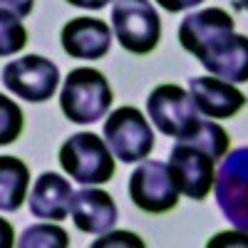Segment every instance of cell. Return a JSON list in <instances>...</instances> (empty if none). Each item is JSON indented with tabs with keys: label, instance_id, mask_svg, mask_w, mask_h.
I'll return each instance as SVG.
<instances>
[{
	"label": "cell",
	"instance_id": "6da1fadb",
	"mask_svg": "<svg viewBox=\"0 0 248 248\" xmlns=\"http://www.w3.org/2000/svg\"><path fill=\"white\" fill-rule=\"evenodd\" d=\"M233 17L223 8H203L191 13L179 25V43L191 52L206 72L236 82H248V37L238 35Z\"/></svg>",
	"mask_w": 248,
	"mask_h": 248
},
{
	"label": "cell",
	"instance_id": "7a4b0ae2",
	"mask_svg": "<svg viewBox=\"0 0 248 248\" xmlns=\"http://www.w3.org/2000/svg\"><path fill=\"white\" fill-rule=\"evenodd\" d=\"M112 99L114 94L105 75L94 67H77L62 82L60 109L75 124H94L105 119Z\"/></svg>",
	"mask_w": 248,
	"mask_h": 248
},
{
	"label": "cell",
	"instance_id": "3957f363",
	"mask_svg": "<svg viewBox=\"0 0 248 248\" xmlns=\"http://www.w3.org/2000/svg\"><path fill=\"white\" fill-rule=\"evenodd\" d=\"M60 167L82 186H99L114 176V154L107 139L94 132H77L60 147Z\"/></svg>",
	"mask_w": 248,
	"mask_h": 248
},
{
	"label": "cell",
	"instance_id": "277c9868",
	"mask_svg": "<svg viewBox=\"0 0 248 248\" xmlns=\"http://www.w3.org/2000/svg\"><path fill=\"white\" fill-rule=\"evenodd\" d=\"M147 114L152 124L176 141L191 139L201 124V112L194 105L191 92L179 85H159L147 99Z\"/></svg>",
	"mask_w": 248,
	"mask_h": 248
},
{
	"label": "cell",
	"instance_id": "5b68a950",
	"mask_svg": "<svg viewBox=\"0 0 248 248\" xmlns=\"http://www.w3.org/2000/svg\"><path fill=\"white\" fill-rule=\"evenodd\" d=\"M112 30L132 55H149L161 40V17L149 0H114Z\"/></svg>",
	"mask_w": 248,
	"mask_h": 248
},
{
	"label": "cell",
	"instance_id": "8992f818",
	"mask_svg": "<svg viewBox=\"0 0 248 248\" xmlns=\"http://www.w3.org/2000/svg\"><path fill=\"white\" fill-rule=\"evenodd\" d=\"M105 134L112 154L124 164H137L149 159L154 149V132L149 119L137 107H119L105 122Z\"/></svg>",
	"mask_w": 248,
	"mask_h": 248
},
{
	"label": "cell",
	"instance_id": "52a82bcc",
	"mask_svg": "<svg viewBox=\"0 0 248 248\" xmlns=\"http://www.w3.org/2000/svg\"><path fill=\"white\" fill-rule=\"evenodd\" d=\"M214 194L221 214L238 231L248 233V147H238L223 156L216 171Z\"/></svg>",
	"mask_w": 248,
	"mask_h": 248
},
{
	"label": "cell",
	"instance_id": "ba28073f",
	"mask_svg": "<svg viewBox=\"0 0 248 248\" xmlns=\"http://www.w3.org/2000/svg\"><path fill=\"white\" fill-rule=\"evenodd\" d=\"M60 67L43 55H25L3 67V87L25 102H47L57 92Z\"/></svg>",
	"mask_w": 248,
	"mask_h": 248
},
{
	"label": "cell",
	"instance_id": "9c48e42d",
	"mask_svg": "<svg viewBox=\"0 0 248 248\" xmlns=\"http://www.w3.org/2000/svg\"><path fill=\"white\" fill-rule=\"evenodd\" d=\"M129 199L137 209L147 214H167L176 209L179 189L164 161L144 159L129 176Z\"/></svg>",
	"mask_w": 248,
	"mask_h": 248
},
{
	"label": "cell",
	"instance_id": "30bf717a",
	"mask_svg": "<svg viewBox=\"0 0 248 248\" xmlns=\"http://www.w3.org/2000/svg\"><path fill=\"white\" fill-rule=\"evenodd\" d=\"M169 174L176 184L179 194L189 196L194 201H201L209 196V191L216 184V169L214 159L203 149L194 147L189 141H176L169 154Z\"/></svg>",
	"mask_w": 248,
	"mask_h": 248
},
{
	"label": "cell",
	"instance_id": "8fae6325",
	"mask_svg": "<svg viewBox=\"0 0 248 248\" xmlns=\"http://www.w3.org/2000/svg\"><path fill=\"white\" fill-rule=\"evenodd\" d=\"M114 30L99 17H72L62 28L60 43L72 60H102L109 55Z\"/></svg>",
	"mask_w": 248,
	"mask_h": 248
},
{
	"label": "cell",
	"instance_id": "7c38bea8",
	"mask_svg": "<svg viewBox=\"0 0 248 248\" xmlns=\"http://www.w3.org/2000/svg\"><path fill=\"white\" fill-rule=\"evenodd\" d=\"M189 92L194 105L201 114L209 119H231L246 107V94L226 79H218L214 75L209 77H191Z\"/></svg>",
	"mask_w": 248,
	"mask_h": 248
},
{
	"label": "cell",
	"instance_id": "4fadbf2b",
	"mask_svg": "<svg viewBox=\"0 0 248 248\" xmlns=\"http://www.w3.org/2000/svg\"><path fill=\"white\" fill-rule=\"evenodd\" d=\"M70 216L82 233L99 236L114 229L119 209L107 191L97 189V186H85V189L75 191L70 203Z\"/></svg>",
	"mask_w": 248,
	"mask_h": 248
},
{
	"label": "cell",
	"instance_id": "5bb4252c",
	"mask_svg": "<svg viewBox=\"0 0 248 248\" xmlns=\"http://www.w3.org/2000/svg\"><path fill=\"white\" fill-rule=\"evenodd\" d=\"M72 196L75 191L70 186V179L57 171H45L35 179L30 189V214L43 221H62L70 214Z\"/></svg>",
	"mask_w": 248,
	"mask_h": 248
},
{
	"label": "cell",
	"instance_id": "9a60e30c",
	"mask_svg": "<svg viewBox=\"0 0 248 248\" xmlns=\"http://www.w3.org/2000/svg\"><path fill=\"white\" fill-rule=\"evenodd\" d=\"M30 169L17 156H0V209L5 214L17 211L28 199Z\"/></svg>",
	"mask_w": 248,
	"mask_h": 248
},
{
	"label": "cell",
	"instance_id": "2e32d148",
	"mask_svg": "<svg viewBox=\"0 0 248 248\" xmlns=\"http://www.w3.org/2000/svg\"><path fill=\"white\" fill-rule=\"evenodd\" d=\"M186 141L194 144V147H199V149H203L214 161L223 159L226 154H229V147H231L229 132H226L221 124L211 122V119H201V124H199V129L194 132V137L186 139Z\"/></svg>",
	"mask_w": 248,
	"mask_h": 248
},
{
	"label": "cell",
	"instance_id": "e0dca14e",
	"mask_svg": "<svg viewBox=\"0 0 248 248\" xmlns=\"http://www.w3.org/2000/svg\"><path fill=\"white\" fill-rule=\"evenodd\" d=\"M20 248H67L70 246V238L65 233V229L60 226H52V223H35L30 229L23 231L17 241Z\"/></svg>",
	"mask_w": 248,
	"mask_h": 248
},
{
	"label": "cell",
	"instance_id": "ac0fdd59",
	"mask_svg": "<svg viewBox=\"0 0 248 248\" xmlns=\"http://www.w3.org/2000/svg\"><path fill=\"white\" fill-rule=\"evenodd\" d=\"M25 43H28V30L23 20L10 13H0V55L10 57L23 50Z\"/></svg>",
	"mask_w": 248,
	"mask_h": 248
},
{
	"label": "cell",
	"instance_id": "d6986e66",
	"mask_svg": "<svg viewBox=\"0 0 248 248\" xmlns=\"http://www.w3.org/2000/svg\"><path fill=\"white\" fill-rule=\"evenodd\" d=\"M23 132V109L13 99L0 97V144L8 147Z\"/></svg>",
	"mask_w": 248,
	"mask_h": 248
},
{
	"label": "cell",
	"instance_id": "ffe728a7",
	"mask_svg": "<svg viewBox=\"0 0 248 248\" xmlns=\"http://www.w3.org/2000/svg\"><path fill=\"white\" fill-rule=\"evenodd\" d=\"M92 246L94 248H105V246H137V248H141L144 241L139 236L129 233V231H107L102 238H97Z\"/></svg>",
	"mask_w": 248,
	"mask_h": 248
},
{
	"label": "cell",
	"instance_id": "44dd1931",
	"mask_svg": "<svg viewBox=\"0 0 248 248\" xmlns=\"http://www.w3.org/2000/svg\"><path fill=\"white\" fill-rule=\"evenodd\" d=\"M35 0H0V13H10L15 17H28L32 13Z\"/></svg>",
	"mask_w": 248,
	"mask_h": 248
},
{
	"label": "cell",
	"instance_id": "7402d4cb",
	"mask_svg": "<svg viewBox=\"0 0 248 248\" xmlns=\"http://www.w3.org/2000/svg\"><path fill=\"white\" fill-rule=\"evenodd\" d=\"M209 248H216V246H248V233L246 231H233V233H216L209 243H206Z\"/></svg>",
	"mask_w": 248,
	"mask_h": 248
},
{
	"label": "cell",
	"instance_id": "603a6c76",
	"mask_svg": "<svg viewBox=\"0 0 248 248\" xmlns=\"http://www.w3.org/2000/svg\"><path fill=\"white\" fill-rule=\"evenodd\" d=\"M156 3L167 13H184V10H189V8L201 5L203 0H156Z\"/></svg>",
	"mask_w": 248,
	"mask_h": 248
},
{
	"label": "cell",
	"instance_id": "cb8c5ba5",
	"mask_svg": "<svg viewBox=\"0 0 248 248\" xmlns=\"http://www.w3.org/2000/svg\"><path fill=\"white\" fill-rule=\"evenodd\" d=\"M67 3L75 8H82V10H102L109 3H114V0H67Z\"/></svg>",
	"mask_w": 248,
	"mask_h": 248
},
{
	"label": "cell",
	"instance_id": "d4e9b609",
	"mask_svg": "<svg viewBox=\"0 0 248 248\" xmlns=\"http://www.w3.org/2000/svg\"><path fill=\"white\" fill-rule=\"evenodd\" d=\"M241 8H243V10H248V0H241Z\"/></svg>",
	"mask_w": 248,
	"mask_h": 248
}]
</instances>
